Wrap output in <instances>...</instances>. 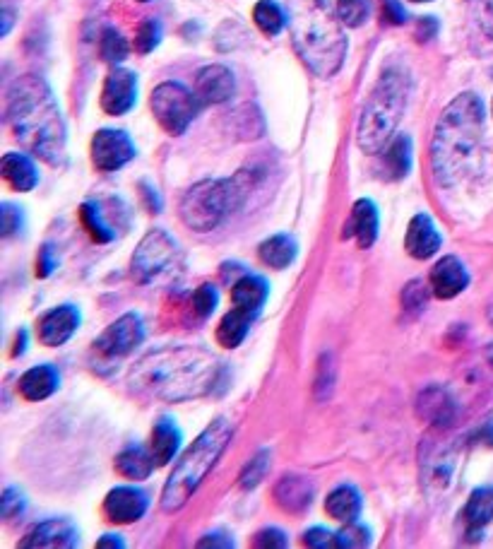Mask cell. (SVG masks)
I'll return each mask as SVG.
<instances>
[{
    "label": "cell",
    "instance_id": "cell-1",
    "mask_svg": "<svg viewBox=\"0 0 493 549\" xmlns=\"http://www.w3.org/2000/svg\"><path fill=\"white\" fill-rule=\"evenodd\" d=\"M219 376H222V364L205 347L166 345L145 354L130 369L128 383L142 398L188 403L212 393Z\"/></svg>",
    "mask_w": 493,
    "mask_h": 549
},
{
    "label": "cell",
    "instance_id": "cell-2",
    "mask_svg": "<svg viewBox=\"0 0 493 549\" xmlns=\"http://www.w3.org/2000/svg\"><path fill=\"white\" fill-rule=\"evenodd\" d=\"M5 116L17 143L51 167H63L68 152L61 106L39 75H22L10 85Z\"/></svg>",
    "mask_w": 493,
    "mask_h": 549
},
{
    "label": "cell",
    "instance_id": "cell-3",
    "mask_svg": "<svg viewBox=\"0 0 493 549\" xmlns=\"http://www.w3.org/2000/svg\"><path fill=\"white\" fill-rule=\"evenodd\" d=\"M484 133V104L474 92H465L445 106L431 143L433 179L455 186L469 171Z\"/></svg>",
    "mask_w": 493,
    "mask_h": 549
},
{
    "label": "cell",
    "instance_id": "cell-4",
    "mask_svg": "<svg viewBox=\"0 0 493 549\" xmlns=\"http://www.w3.org/2000/svg\"><path fill=\"white\" fill-rule=\"evenodd\" d=\"M291 39L301 61L320 78H330L342 68L347 56V37L342 20L335 17L323 0H308L291 15Z\"/></svg>",
    "mask_w": 493,
    "mask_h": 549
},
{
    "label": "cell",
    "instance_id": "cell-5",
    "mask_svg": "<svg viewBox=\"0 0 493 549\" xmlns=\"http://www.w3.org/2000/svg\"><path fill=\"white\" fill-rule=\"evenodd\" d=\"M231 436H234L231 422L219 417L193 441V444H190V448L174 465V472H171L169 480L164 484L162 509L166 513L181 511L183 506L188 504V499L193 497L195 489L203 484L207 472L215 468L217 460L227 451V446L231 444Z\"/></svg>",
    "mask_w": 493,
    "mask_h": 549
},
{
    "label": "cell",
    "instance_id": "cell-6",
    "mask_svg": "<svg viewBox=\"0 0 493 549\" xmlns=\"http://www.w3.org/2000/svg\"><path fill=\"white\" fill-rule=\"evenodd\" d=\"M409 78L400 70H385L378 85L373 87L371 97L366 99L359 121V147L368 155H378L390 143L397 123L405 114L409 102Z\"/></svg>",
    "mask_w": 493,
    "mask_h": 549
},
{
    "label": "cell",
    "instance_id": "cell-7",
    "mask_svg": "<svg viewBox=\"0 0 493 549\" xmlns=\"http://www.w3.org/2000/svg\"><path fill=\"white\" fill-rule=\"evenodd\" d=\"M251 193V181L246 174L234 179H207L195 183L181 200V220L195 232H212L231 212L243 205Z\"/></svg>",
    "mask_w": 493,
    "mask_h": 549
},
{
    "label": "cell",
    "instance_id": "cell-8",
    "mask_svg": "<svg viewBox=\"0 0 493 549\" xmlns=\"http://www.w3.org/2000/svg\"><path fill=\"white\" fill-rule=\"evenodd\" d=\"M181 268V249L164 229H154L147 234L130 261V273L140 285H162V282L174 280Z\"/></svg>",
    "mask_w": 493,
    "mask_h": 549
},
{
    "label": "cell",
    "instance_id": "cell-9",
    "mask_svg": "<svg viewBox=\"0 0 493 549\" xmlns=\"http://www.w3.org/2000/svg\"><path fill=\"white\" fill-rule=\"evenodd\" d=\"M152 114L159 126L169 135H183L190 123L203 109V102L195 92L183 87L181 82H162L152 92Z\"/></svg>",
    "mask_w": 493,
    "mask_h": 549
},
{
    "label": "cell",
    "instance_id": "cell-10",
    "mask_svg": "<svg viewBox=\"0 0 493 549\" xmlns=\"http://www.w3.org/2000/svg\"><path fill=\"white\" fill-rule=\"evenodd\" d=\"M80 220L85 229L99 244L116 239L118 229L128 227V212L118 200H87L80 208Z\"/></svg>",
    "mask_w": 493,
    "mask_h": 549
},
{
    "label": "cell",
    "instance_id": "cell-11",
    "mask_svg": "<svg viewBox=\"0 0 493 549\" xmlns=\"http://www.w3.org/2000/svg\"><path fill=\"white\" fill-rule=\"evenodd\" d=\"M142 340H145L142 318L138 314H126L118 318L116 323H111V326L99 335L94 347H97V352L102 354V357L118 359L133 352Z\"/></svg>",
    "mask_w": 493,
    "mask_h": 549
},
{
    "label": "cell",
    "instance_id": "cell-12",
    "mask_svg": "<svg viewBox=\"0 0 493 549\" xmlns=\"http://www.w3.org/2000/svg\"><path fill=\"white\" fill-rule=\"evenodd\" d=\"M135 157V145L128 133L104 128L92 138V164L99 171H118Z\"/></svg>",
    "mask_w": 493,
    "mask_h": 549
},
{
    "label": "cell",
    "instance_id": "cell-13",
    "mask_svg": "<svg viewBox=\"0 0 493 549\" xmlns=\"http://www.w3.org/2000/svg\"><path fill=\"white\" fill-rule=\"evenodd\" d=\"M147 509H150V497L140 487H116L104 499L106 518L118 525L140 521Z\"/></svg>",
    "mask_w": 493,
    "mask_h": 549
},
{
    "label": "cell",
    "instance_id": "cell-14",
    "mask_svg": "<svg viewBox=\"0 0 493 549\" xmlns=\"http://www.w3.org/2000/svg\"><path fill=\"white\" fill-rule=\"evenodd\" d=\"M138 99V78L126 68H114L104 82L102 109L109 116L128 114Z\"/></svg>",
    "mask_w": 493,
    "mask_h": 549
},
{
    "label": "cell",
    "instance_id": "cell-15",
    "mask_svg": "<svg viewBox=\"0 0 493 549\" xmlns=\"http://www.w3.org/2000/svg\"><path fill=\"white\" fill-rule=\"evenodd\" d=\"M80 328V311L75 306L63 304L51 309L49 314L41 316L39 321V340L46 347H61L73 338L75 330Z\"/></svg>",
    "mask_w": 493,
    "mask_h": 549
},
{
    "label": "cell",
    "instance_id": "cell-16",
    "mask_svg": "<svg viewBox=\"0 0 493 549\" xmlns=\"http://www.w3.org/2000/svg\"><path fill=\"white\" fill-rule=\"evenodd\" d=\"M429 285H431V292L436 294L438 299H453L467 289L469 273L465 265H462L460 258L445 256L443 261L433 265L429 275Z\"/></svg>",
    "mask_w": 493,
    "mask_h": 549
},
{
    "label": "cell",
    "instance_id": "cell-17",
    "mask_svg": "<svg viewBox=\"0 0 493 549\" xmlns=\"http://www.w3.org/2000/svg\"><path fill=\"white\" fill-rule=\"evenodd\" d=\"M342 239H354L359 249H371L373 241L378 239V208L373 200H356L352 215L344 224Z\"/></svg>",
    "mask_w": 493,
    "mask_h": 549
},
{
    "label": "cell",
    "instance_id": "cell-18",
    "mask_svg": "<svg viewBox=\"0 0 493 549\" xmlns=\"http://www.w3.org/2000/svg\"><path fill=\"white\" fill-rule=\"evenodd\" d=\"M441 244V234H438L436 224H433L429 215H417L409 222L405 236V249L409 256L417 258V261H429V258L436 256L438 249H441Z\"/></svg>",
    "mask_w": 493,
    "mask_h": 549
},
{
    "label": "cell",
    "instance_id": "cell-19",
    "mask_svg": "<svg viewBox=\"0 0 493 549\" xmlns=\"http://www.w3.org/2000/svg\"><path fill=\"white\" fill-rule=\"evenodd\" d=\"M234 75L224 66H207L195 78V94L203 104H224L234 94Z\"/></svg>",
    "mask_w": 493,
    "mask_h": 549
},
{
    "label": "cell",
    "instance_id": "cell-20",
    "mask_svg": "<svg viewBox=\"0 0 493 549\" xmlns=\"http://www.w3.org/2000/svg\"><path fill=\"white\" fill-rule=\"evenodd\" d=\"M80 545V533H77V528L70 521H58V518H53V521H46L37 525L34 530H29L25 540L20 542V547H75Z\"/></svg>",
    "mask_w": 493,
    "mask_h": 549
},
{
    "label": "cell",
    "instance_id": "cell-21",
    "mask_svg": "<svg viewBox=\"0 0 493 549\" xmlns=\"http://www.w3.org/2000/svg\"><path fill=\"white\" fill-rule=\"evenodd\" d=\"M313 497H316V484L308 480V477L287 475L275 487L277 506L287 513L306 511L313 504Z\"/></svg>",
    "mask_w": 493,
    "mask_h": 549
},
{
    "label": "cell",
    "instance_id": "cell-22",
    "mask_svg": "<svg viewBox=\"0 0 493 549\" xmlns=\"http://www.w3.org/2000/svg\"><path fill=\"white\" fill-rule=\"evenodd\" d=\"M267 294H270V287H267L263 277L246 273L241 275V280H236L231 285V304H234V309L248 311V314L258 318L260 309H263L267 301Z\"/></svg>",
    "mask_w": 493,
    "mask_h": 549
},
{
    "label": "cell",
    "instance_id": "cell-23",
    "mask_svg": "<svg viewBox=\"0 0 493 549\" xmlns=\"http://www.w3.org/2000/svg\"><path fill=\"white\" fill-rule=\"evenodd\" d=\"M58 371L53 369V366H34V369H29L25 376H22L20 383H17V391L29 403H39V400H46L49 395H53L58 391Z\"/></svg>",
    "mask_w": 493,
    "mask_h": 549
},
{
    "label": "cell",
    "instance_id": "cell-24",
    "mask_svg": "<svg viewBox=\"0 0 493 549\" xmlns=\"http://www.w3.org/2000/svg\"><path fill=\"white\" fill-rule=\"evenodd\" d=\"M0 171H3L5 183L17 193H29L39 183L37 167H34L32 159L17 155V152H10V155L3 157Z\"/></svg>",
    "mask_w": 493,
    "mask_h": 549
},
{
    "label": "cell",
    "instance_id": "cell-25",
    "mask_svg": "<svg viewBox=\"0 0 493 549\" xmlns=\"http://www.w3.org/2000/svg\"><path fill=\"white\" fill-rule=\"evenodd\" d=\"M325 511L330 518L340 523H356L361 513V494L354 484H340L332 489L328 501H325Z\"/></svg>",
    "mask_w": 493,
    "mask_h": 549
},
{
    "label": "cell",
    "instance_id": "cell-26",
    "mask_svg": "<svg viewBox=\"0 0 493 549\" xmlns=\"http://www.w3.org/2000/svg\"><path fill=\"white\" fill-rule=\"evenodd\" d=\"M178 446H181V432H178L176 424L166 417L159 419L152 432V456L157 468H164L174 460Z\"/></svg>",
    "mask_w": 493,
    "mask_h": 549
},
{
    "label": "cell",
    "instance_id": "cell-27",
    "mask_svg": "<svg viewBox=\"0 0 493 549\" xmlns=\"http://www.w3.org/2000/svg\"><path fill=\"white\" fill-rule=\"evenodd\" d=\"M154 456L142 446H128L116 456L114 468L126 480H147L154 470Z\"/></svg>",
    "mask_w": 493,
    "mask_h": 549
},
{
    "label": "cell",
    "instance_id": "cell-28",
    "mask_svg": "<svg viewBox=\"0 0 493 549\" xmlns=\"http://www.w3.org/2000/svg\"><path fill=\"white\" fill-rule=\"evenodd\" d=\"M255 321L253 314H248V311L241 309H231L227 316L222 318V323H219L217 328V342L222 347H227V350H234V347H239L243 340H246L248 330H251Z\"/></svg>",
    "mask_w": 493,
    "mask_h": 549
},
{
    "label": "cell",
    "instance_id": "cell-29",
    "mask_svg": "<svg viewBox=\"0 0 493 549\" xmlns=\"http://www.w3.org/2000/svg\"><path fill=\"white\" fill-rule=\"evenodd\" d=\"M258 256H260V261H263L265 265H270V268L284 270V268H289L291 263H294L296 241L287 234L270 236V239L260 244Z\"/></svg>",
    "mask_w": 493,
    "mask_h": 549
},
{
    "label": "cell",
    "instance_id": "cell-30",
    "mask_svg": "<svg viewBox=\"0 0 493 549\" xmlns=\"http://www.w3.org/2000/svg\"><path fill=\"white\" fill-rule=\"evenodd\" d=\"M493 521V487H479L469 494L465 506V523L469 533H477Z\"/></svg>",
    "mask_w": 493,
    "mask_h": 549
},
{
    "label": "cell",
    "instance_id": "cell-31",
    "mask_svg": "<svg viewBox=\"0 0 493 549\" xmlns=\"http://www.w3.org/2000/svg\"><path fill=\"white\" fill-rule=\"evenodd\" d=\"M385 169L390 179H402L412 169V140L407 135H397L385 150Z\"/></svg>",
    "mask_w": 493,
    "mask_h": 549
},
{
    "label": "cell",
    "instance_id": "cell-32",
    "mask_svg": "<svg viewBox=\"0 0 493 549\" xmlns=\"http://www.w3.org/2000/svg\"><path fill=\"white\" fill-rule=\"evenodd\" d=\"M253 20L267 37H277L287 27V15H284V10L279 8L275 0H260L253 10Z\"/></svg>",
    "mask_w": 493,
    "mask_h": 549
},
{
    "label": "cell",
    "instance_id": "cell-33",
    "mask_svg": "<svg viewBox=\"0 0 493 549\" xmlns=\"http://www.w3.org/2000/svg\"><path fill=\"white\" fill-rule=\"evenodd\" d=\"M99 51H102V58L106 63H121L126 61L128 56V44L126 39L121 37V32H116V29H104L102 34V44H99Z\"/></svg>",
    "mask_w": 493,
    "mask_h": 549
},
{
    "label": "cell",
    "instance_id": "cell-34",
    "mask_svg": "<svg viewBox=\"0 0 493 549\" xmlns=\"http://www.w3.org/2000/svg\"><path fill=\"white\" fill-rule=\"evenodd\" d=\"M159 41H162V25H159L157 20H152V17L142 20L138 34H135V51L150 53L157 49Z\"/></svg>",
    "mask_w": 493,
    "mask_h": 549
},
{
    "label": "cell",
    "instance_id": "cell-35",
    "mask_svg": "<svg viewBox=\"0 0 493 549\" xmlns=\"http://www.w3.org/2000/svg\"><path fill=\"white\" fill-rule=\"evenodd\" d=\"M337 17L344 27H361L368 17L366 0H337Z\"/></svg>",
    "mask_w": 493,
    "mask_h": 549
},
{
    "label": "cell",
    "instance_id": "cell-36",
    "mask_svg": "<svg viewBox=\"0 0 493 549\" xmlns=\"http://www.w3.org/2000/svg\"><path fill=\"white\" fill-rule=\"evenodd\" d=\"M217 301H219V292L215 285H200L193 292V297H190V306H193L195 316L207 318V316L215 314Z\"/></svg>",
    "mask_w": 493,
    "mask_h": 549
},
{
    "label": "cell",
    "instance_id": "cell-37",
    "mask_svg": "<svg viewBox=\"0 0 493 549\" xmlns=\"http://www.w3.org/2000/svg\"><path fill=\"white\" fill-rule=\"evenodd\" d=\"M267 468H270V453H267V451H260L258 456H255V458L251 460V463H248L246 468H243L241 477H239L241 489H253V487H258V484L263 482V477H265Z\"/></svg>",
    "mask_w": 493,
    "mask_h": 549
},
{
    "label": "cell",
    "instance_id": "cell-38",
    "mask_svg": "<svg viewBox=\"0 0 493 549\" xmlns=\"http://www.w3.org/2000/svg\"><path fill=\"white\" fill-rule=\"evenodd\" d=\"M371 545V533L364 528V525L347 523V528L337 533V549L344 547H368Z\"/></svg>",
    "mask_w": 493,
    "mask_h": 549
},
{
    "label": "cell",
    "instance_id": "cell-39",
    "mask_svg": "<svg viewBox=\"0 0 493 549\" xmlns=\"http://www.w3.org/2000/svg\"><path fill=\"white\" fill-rule=\"evenodd\" d=\"M22 511H25V497L15 487L5 489L3 499H0V513H3L5 521H13Z\"/></svg>",
    "mask_w": 493,
    "mask_h": 549
},
{
    "label": "cell",
    "instance_id": "cell-40",
    "mask_svg": "<svg viewBox=\"0 0 493 549\" xmlns=\"http://www.w3.org/2000/svg\"><path fill=\"white\" fill-rule=\"evenodd\" d=\"M421 405H424V415L433 422H443V419L450 417V403L443 393H438V400H429V393H426L421 398Z\"/></svg>",
    "mask_w": 493,
    "mask_h": 549
},
{
    "label": "cell",
    "instance_id": "cell-41",
    "mask_svg": "<svg viewBox=\"0 0 493 549\" xmlns=\"http://www.w3.org/2000/svg\"><path fill=\"white\" fill-rule=\"evenodd\" d=\"M304 545L313 549H337V533H330L325 528H313L304 535Z\"/></svg>",
    "mask_w": 493,
    "mask_h": 549
},
{
    "label": "cell",
    "instance_id": "cell-42",
    "mask_svg": "<svg viewBox=\"0 0 493 549\" xmlns=\"http://www.w3.org/2000/svg\"><path fill=\"white\" fill-rule=\"evenodd\" d=\"M429 289L431 285H421V282H412L402 294V301H405L407 309H424L426 301H429Z\"/></svg>",
    "mask_w": 493,
    "mask_h": 549
},
{
    "label": "cell",
    "instance_id": "cell-43",
    "mask_svg": "<svg viewBox=\"0 0 493 549\" xmlns=\"http://www.w3.org/2000/svg\"><path fill=\"white\" fill-rule=\"evenodd\" d=\"M0 227H3V236H13V234L20 232V227H22L20 208L5 203L3 210H0Z\"/></svg>",
    "mask_w": 493,
    "mask_h": 549
},
{
    "label": "cell",
    "instance_id": "cell-44",
    "mask_svg": "<svg viewBox=\"0 0 493 549\" xmlns=\"http://www.w3.org/2000/svg\"><path fill=\"white\" fill-rule=\"evenodd\" d=\"M289 545V540H287V535L282 533V530L279 528H265V530H260L258 535H255V540H253V547H260V549H267V547H287Z\"/></svg>",
    "mask_w": 493,
    "mask_h": 549
},
{
    "label": "cell",
    "instance_id": "cell-45",
    "mask_svg": "<svg viewBox=\"0 0 493 549\" xmlns=\"http://www.w3.org/2000/svg\"><path fill=\"white\" fill-rule=\"evenodd\" d=\"M56 258H53V249L51 246H44V249L39 251L37 258V275L39 277H49L53 270H56Z\"/></svg>",
    "mask_w": 493,
    "mask_h": 549
},
{
    "label": "cell",
    "instance_id": "cell-46",
    "mask_svg": "<svg viewBox=\"0 0 493 549\" xmlns=\"http://www.w3.org/2000/svg\"><path fill=\"white\" fill-rule=\"evenodd\" d=\"M383 13L392 22V25H402V22L407 20L405 8H402V5L397 3V0H385V3H383Z\"/></svg>",
    "mask_w": 493,
    "mask_h": 549
},
{
    "label": "cell",
    "instance_id": "cell-47",
    "mask_svg": "<svg viewBox=\"0 0 493 549\" xmlns=\"http://www.w3.org/2000/svg\"><path fill=\"white\" fill-rule=\"evenodd\" d=\"M438 29V22L433 20V17H424V20H419V27H417V37L421 41H429L433 34H436Z\"/></svg>",
    "mask_w": 493,
    "mask_h": 549
},
{
    "label": "cell",
    "instance_id": "cell-48",
    "mask_svg": "<svg viewBox=\"0 0 493 549\" xmlns=\"http://www.w3.org/2000/svg\"><path fill=\"white\" fill-rule=\"evenodd\" d=\"M224 535H205L203 540L198 542V547H234V540L227 537V540H222Z\"/></svg>",
    "mask_w": 493,
    "mask_h": 549
},
{
    "label": "cell",
    "instance_id": "cell-49",
    "mask_svg": "<svg viewBox=\"0 0 493 549\" xmlns=\"http://www.w3.org/2000/svg\"><path fill=\"white\" fill-rule=\"evenodd\" d=\"M99 549H123L126 547V542L121 540V535H104L102 540L97 542Z\"/></svg>",
    "mask_w": 493,
    "mask_h": 549
},
{
    "label": "cell",
    "instance_id": "cell-50",
    "mask_svg": "<svg viewBox=\"0 0 493 549\" xmlns=\"http://www.w3.org/2000/svg\"><path fill=\"white\" fill-rule=\"evenodd\" d=\"M27 330H20V333H17V342H15V350H13V354H15V357H20V354H25V350H27Z\"/></svg>",
    "mask_w": 493,
    "mask_h": 549
},
{
    "label": "cell",
    "instance_id": "cell-51",
    "mask_svg": "<svg viewBox=\"0 0 493 549\" xmlns=\"http://www.w3.org/2000/svg\"><path fill=\"white\" fill-rule=\"evenodd\" d=\"M10 25H13V13H10V8L3 10V37L10 32Z\"/></svg>",
    "mask_w": 493,
    "mask_h": 549
},
{
    "label": "cell",
    "instance_id": "cell-52",
    "mask_svg": "<svg viewBox=\"0 0 493 549\" xmlns=\"http://www.w3.org/2000/svg\"><path fill=\"white\" fill-rule=\"evenodd\" d=\"M412 3H429V0H412Z\"/></svg>",
    "mask_w": 493,
    "mask_h": 549
},
{
    "label": "cell",
    "instance_id": "cell-53",
    "mask_svg": "<svg viewBox=\"0 0 493 549\" xmlns=\"http://www.w3.org/2000/svg\"><path fill=\"white\" fill-rule=\"evenodd\" d=\"M138 3H150V0H138Z\"/></svg>",
    "mask_w": 493,
    "mask_h": 549
}]
</instances>
